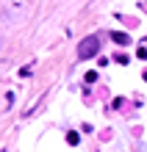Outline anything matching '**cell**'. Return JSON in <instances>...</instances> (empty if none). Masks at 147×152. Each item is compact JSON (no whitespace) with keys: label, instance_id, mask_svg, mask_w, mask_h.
<instances>
[{"label":"cell","instance_id":"6da1fadb","mask_svg":"<svg viewBox=\"0 0 147 152\" xmlns=\"http://www.w3.org/2000/svg\"><path fill=\"white\" fill-rule=\"evenodd\" d=\"M97 50H100V39L97 36H89V39H83V42L78 44V58L86 61L92 56H97Z\"/></svg>","mask_w":147,"mask_h":152},{"label":"cell","instance_id":"7a4b0ae2","mask_svg":"<svg viewBox=\"0 0 147 152\" xmlns=\"http://www.w3.org/2000/svg\"><path fill=\"white\" fill-rule=\"evenodd\" d=\"M111 39H114L117 44H128V42H131V39H128V33H119V31H114V33H111Z\"/></svg>","mask_w":147,"mask_h":152},{"label":"cell","instance_id":"3957f363","mask_svg":"<svg viewBox=\"0 0 147 152\" xmlns=\"http://www.w3.org/2000/svg\"><path fill=\"white\" fill-rule=\"evenodd\" d=\"M67 141H69V144H72V147H75V144H78V141H81V138H78V133H67Z\"/></svg>","mask_w":147,"mask_h":152}]
</instances>
